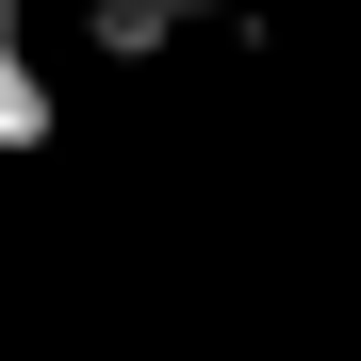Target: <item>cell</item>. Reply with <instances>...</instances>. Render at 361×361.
Here are the masks:
<instances>
[{"mask_svg":"<svg viewBox=\"0 0 361 361\" xmlns=\"http://www.w3.org/2000/svg\"><path fill=\"white\" fill-rule=\"evenodd\" d=\"M230 0H82V49L99 66H164V49H197Z\"/></svg>","mask_w":361,"mask_h":361,"instance_id":"1","label":"cell"},{"mask_svg":"<svg viewBox=\"0 0 361 361\" xmlns=\"http://www.w3.org/2000/svg\"><path fill=\"white\" fill-rule=\"evenodd\" d=\"M33 148H49V82L17 49V0H0V164H33Z\"/></svg>","mask_w":361,"mask_h":361,"instance_id":"2","label":"cell"}]
</instances>
